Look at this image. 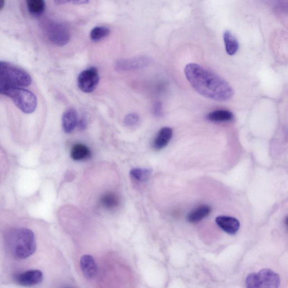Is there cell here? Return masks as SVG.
I'll use <instances>...</instances> for the list:
<instances>
[{
    "instance_id": "obj_1",
    "label": "cell",
    "mask_w": 288,
    "mask_h": 288,
    "mask_svg": "<svg viewBox=\"0 0 288 288\" xmlns=\"http://www.w3.org/2000/svg\"><path fill=\"white\" fill-rule=\"evenodd\" d=\"M184 72L193 88L203 97L223 102L234 95V89L228 82L199 64H188Z\"/></svg>"
},
{
    "instance_id": "obj_2",
    "label": "cell",
    "mask_w": 288,
    "mask_h": 288,
    "mask_svg": "<svg viewBox=\"0 0 288 288\" xmlns=\"http://www.w3.org/2000/svg\"><path fill=\"white\" fill-rule=\"evenodd\" d=\"M6 243L9 252L18 259L30 257L36 249V241L34 233L26 228H17L9 231Z\"/></svg>"
},
{
    "instance_id": "obj_3",
    "label": "cell",
    "mask_w": 288,
    "mask_h": 288,
    "mask_svg": "<svg viewBox=\"0 0 288 288\" xmlns=\"http://www.w3.org/2000/svg\"><path fill=\"white\" fill-rule=\"evenodd\" d=\"M0 93L11 98L15 105L26 114H31L36 110L37 98L28 89L0 82Z\"/></svg>"
},
{
    "instance_id": "obj_4",
    "label": "cell",
    "mask_w": 288,
    "mask_h": 288,
    "mask_svg": "<svg viewBox=\"0 0 288 288\" xmlns=\"http://www.w3.org/2000/svg\"><path fill=\"white\" fill-rule=\"evenodd\" d=\"M0 82L18 87H27L31 84L32 78L25 70L4 61H0Z\"/></svg>"
},
{
    "instance_id": "obj_5",
    "label": "cell",
    "mask_w": 288,
    "mask_h": 288,
    "mask_svg": "<svg viewBox=\"0 0 288 288\" xmlns=\"http://www.w3.org/2000/svg\"><path fill=\"white\" fill-rule=\"evenodd\" d=\"M280 284L279 276L270 269H263L257 273H251L245 281L246 286L249 288H276Z\"/></svg>"
},
{
    "instance_id": "obj_6",
    "label": "cell",
    "mask_w": 288,
    "mask_h": 288,
    "mask_svg": "<svg viewBox=\"0 0 288 288\" xmlns=\"http://www.w3.org/2000/svg\"><path fill=\"white\" fill-rule=\"evenodd\" d=\"M46 30L48 39L56 46H65L70 41L69 31L63 23L49 22L46 25Z\"/></svg>"
},
{
    "instance_id": "obj_7",
    "label": "cell",
    "mask_w": 288,
    "mask_h": 288,
    "mask_svg": "<svg viewBox=\"0 0 288 288\" xmlns=\"http://www.w3.org/2000/svg\"><path fill=\"white\" fill-rule=\"evenodd\" d=\"M99 82V75L95 67L83 70L77 79L78 86L84 92L90 93L95 90Z\"/></svg>"
},
{
    "instance_id": "obj_8",
    "label": "cell",
    "mask_w": 288,
    "mask_h": 288,
    "mask_svg": "<svg viewBox=\"0 0 288 288\" xmlns=\"http://www.w3.org/2000/svg\"><path fill=\"white\" fill-rule=\"evenodd\" d=\"M150 59L146 56H138L135 57L121 59L116 64V68L122 71H128L142 69L147 67L150 63Z\"/></svg>"
},
{
    "instance_id": "obj_9",
    "label": "cell",
    "mask_w": 288,
    "mask_h": 288,
    "mask_svg": "<svg viewBox=\"0 0 288 288\" xmlns=\"http://www.w3.org/2000/svg\"><path fill=\"white\" fill-rule=\"evenodd\" d=\"M43 273L40 270H30L18 273L14 276V280L25 286H34L40 284L43 280Z\"/></svg>"
},
{
    "instance_id": "obj_10",
    "label": "cell",
    "mask_w": 288,
    "mask_h": 288,
    "mask_svg": "<svg viewBox=\"0 0 288 288\" xmlns=\"http://www.w3.org/2000/svg\"><path fill=\"white\" fill-rule=\"evenodd\" d=\"M216 223L225 233L230 235L237 233L240 228L239 221L233 217L221 216L217 217Z\"/></svg>"
},
{
    "instance_id": "obj_11",
    "label": "cell",
    "mask_w": 288,
    "mask_h": 288,
    "mask_svg": "<svg viewBox=\"0 0 288 288\" xmlns=\"http://www.w3.org/2000/svg\"><path fill=\"white\" fill-rule=\"evenodd\" d=\"M80 266L84 277L88 280H93L98 273V267L95 259L90 255H84L80 261Z\"/></svg>"
},
{
    "instance_id": "obj_12",
    "label": "cell",
    "mask_w": 288,
    "mask_h": 288,
    "mask_svg": "<svg viewBox=\"0 0 288 288\" xmlns=\"http://www.w3.org/2000/svg\"><path fill=\"white\" fill-rule=\"evenodd\" d=\"M173 135V131L168 127L160 129L153 141V148L156 150L164 149L171 141Z\"/></svg>"
},
{
    "instance_id": "obj_13",
    "label": "cell",
    "mask_w": 288,
    "mask_h": 288,
    "mask_svg": "<svg viewBox=\"0 0 288 288\" xmlns=\"http://www.w3.org/2000/svg\"><path fill=\"white\" fill-rule=\"evenodd\" d=\"M78 115L73 108L66 111L62 117L63 129L66 133H71L78 125Z\"/></svg>"
},
{
    "instance_id": "obj_14",
    "label": "cell",
    "mask_w": 288,
    "mask_h": 288,
    "mask_svg": "<svg viewBox=\"0 0 288 288\" xmlns=\"http://www.w3.org/2000/svg\"><path fill=\"white\" fill-rule=\"evenodd\" d=\"M211 210V208L209 206L203 205L198 207L188 214L187 220L190 223H198L209 216Z\"/></svg>"
},
{
    "instance_id": "obj_15",
    "label": "cell",
    "mask_w": 288,
    "mask_h": 288,
    "mask_svg": "<svg viewBox=\"0 0 288 288\" xmlns=\"http://www.w3.org/2000/svg\"><path fill=\"white\" fill-rule=\"evenodd\" d=\"M223 37L226 53L231 56L235 55L239 49V43L237 38L229 31L224 32Z\"/></svg>"
},
{
    "instance_id": "obj_16",
    "label": "cell",
    "mask_w": 288,
    "mask_h": 288,
    "mask_svg": "<svg viewBox=\"0 0 288 288\" xmlns=\"http://www.w3.org/2000/svg\"><path fill=\"white\" fill-rule=\"evenodd\" d=\"M91 151L87 146L82 144H75L70 152V157L76 161L88 159L91 156Z\"/></svg>"
},
{
    "instance_id": "obj_17",
    "label": "cell",
    "mask_w": 288,
    "mask_h": 288,
    "mask_svg": "<svg viewBox=\"0 0 288 288\" xmlns=\"http://www.w3.org/2000/svg\"><path fill=\"white\" fill-rule=\"evenodd\" d=\"M207 119L215 122H228L234 119V115L227 110H217L210 113Z\"/></svg>"
},
{
    "instance_id": "obj_18",
    "label": "cell",
    "mask_w": 288,
    "mask_h": 288,
    "mask_svg": "<svg viewBox=\"0 0 288 288\" xmlns=\"http://www.w3.org/2000/svg\"><path fill=\"white\" fill-rule=\"evenodd\" d=\"M28 11L32 15L39 17L44 12L45 3L44 0H26Z\"/></svg>"
},
{
    "instance_id": "obj_19",
    "label": "cell",
    "mask_w": 288,
    "mask_h": 288,
    "mask_svg": "<svg viewBox=\"0 0 288 288\" xmlns=\"http://www.w3.org/2000/svg\"><path fill=\"white\" fill-rule=\"evenodd\" d=\"M152 173V170L148 168H134L130 171V176L134 180L144 182L148 180Z\"/></svg>"
},
{
    "instance_id": "obj_20",
    "label": "cell",
    "mask_w": 288,
    "mask_h": 288,
    "mask_svg": "<svg viewBox=\"0 0 288 288\" xmlns=\"http://www.w3.org/2000/svg\"><path fill=\"white\" fill-rule=\"evenodd\" d=\"M110 30L106 27L98 26L93 28L90 32V38L92 41L97 42L101 41L110 34Z\"/></svg>"
},
{
    "instance_id": "obj_21",
    "label": "cell",
    "mask_w": 288,
    "mask_h": 288,
    "mask_svg": "<svg viewBox=\"0 0 288 288\" xmlns=\"http://www.w3.org/2000/svg\"><path fill=\"white\" fill-rule=\"evenodd\" d=\"M101 203L107 209H111L119 205V200L114 194L108 193L102 197Z\"/></svg>"
},
{
    "instance_id": "obj_22",
    "label": "cell",
    "mask_w": 288,
    "mask_h": 288,
    "mask_svg": "<svg viewBox=\"0 0 288 288\" xmlns=\"http://www.w3.org/2000/svg\"><path fill=\"white\" fill-rule=\"evenodd\" d=\"M140 122V118L138 115L136 113H130L127 115L124 119V124L128 127H136L138 126Z\"/></svg>"
},
{
    "instance_id": "obj_23",
    "label": "cell",
    "mask_w": 288,
    "mask_h": 288,
    "mask_svg": "<svg viewBox=\"0 0 288 288\" xmlns=\"http://www.w3.org/2000/svg\"><path fill=\"white\" fill-rule=\"evenodd\" d=\"M89 0H54L56 5H64L68 3H72L76 5H82L88 3Z\"/></svg>"
},
{
    "instance_id": "obj_24",
    "label": "cell",
    "mask_w": 288,
    "mask_h": 288,
    "mask_svg": "<svg viewBox=\"0 0 288 288\" xmlns=\"http://www.w3.org/2000/svg\"><path fill=\"white\" fill-rule=\"evenodd\" d=\"M153 112L155 116L160 117L163 115V109L162 103L157 102L154 104Z\"/></svg>"
},
{
    "instance_id": "obj_25",
    "label": "cell",
    "mask_w": 288,
    "mask_h": 288,
    "mask_svg": "<svg viewBox=\"0 0 288 288\" xmlns=\"http://www.w3.org/2000/svg\"><path fill=\"white\" fill-rule=\"evenodd\" d=\"M78 125L79 127V128L82 130L86 128L87 126L86 119H85L84 118L82 117L81 119L78 121Z\"/></svg>"
},
{
    "instance_id": "obj_26",
    "label": "cell",
    "mask_w": 288,
    "mask_h": 288,
    "mask_svg": "<svg viewBox=\"0 0 288 288\" xmlns=\"http://www.w3.org/2000/svg\"><path fill=\"white\" fill-rule=\"evenodd\" d=\"M5 6V0H0V10L4 7Z\"/></svg>"
}]
</instances>
